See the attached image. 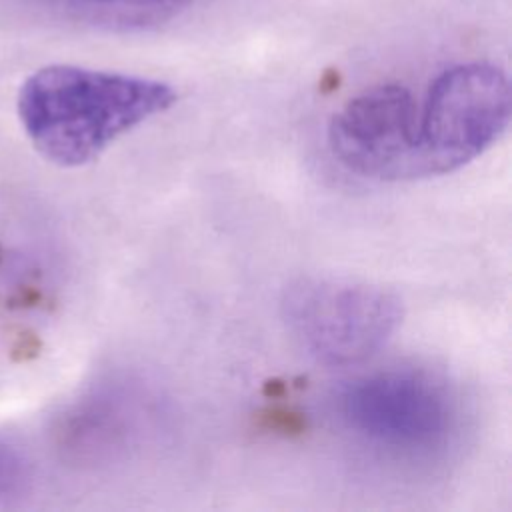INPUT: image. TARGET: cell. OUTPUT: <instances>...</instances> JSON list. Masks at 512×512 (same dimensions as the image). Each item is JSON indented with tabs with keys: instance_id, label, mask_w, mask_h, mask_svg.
<instances>
[{
	"instance_id": "obj_6",
	"label": "cell",
	"mask_w": 512,
	"mask_h": 512,
	"mask_svg": "<svg viewBox=\"0 0 512 512\" xmlns=\"http://www.w3.org/2000/svg\"><path fill=\"white\" fill-rule=\"evenodd\" d=\"M42 12L108 32H142L182 16L194 0H26Z\"/></svg>"
},
{
	"instance_id": "obj_7",
	"label": "cell",
	"mask_w": 512,
	"mask_h": 512,
	"mask_svg": "<svg viewBox=\"0 0 512 512\" xmlns=\"http://www.w3.org/2000/svg\"><path fill=\"white\" fill-rule=\"evenodd\" d=\"M26 482V464L22 456L0 440V498H10L22 492Z\"/></svg>"
},
{
	"instance_id": "obj_3",
	"label": "cell",
	"mask_w": 512,
	"mask_h": 512,
	"mask_svg": "<svg viewBox=\"0 0 512 512\" xmlns=\"http://www.w3.org/2000/svg\"><path fill=\"white\" fill-rule=\"evenodd\" d=\"M512 88L490 62H462L434 78L418 110L420 178L450 174L488 150L506 130Z\"/></svg>"
},
{
	"instance_id": "obj_2",
	"label": "cell",
	"mask_w": 512,
	"mask_h": 512,
	"mask_svg": "<svg viewBox=\"0 0 512 512\" xmlns=\"http://www.w3.org/2000/svg\"><path fill=\"white\" fill-rule=\"evenodd\" d=\"M282 314L308 354L330 366H350L386 346L402 322V302L376 284L312 276L286 288Z\"/></svg>"
},
{
	"instance_id": "obj_4",
	"label": "cell",
	"mask_w": 512,
	"mask_h": 512,
	"mask_svg": "<svg viewBox=\"0 0 512 512\" xmlns=\"http://www.w3.org/2000/svg\"><path fill=\"white\" fill-rule=\"evenodd\" d=\"M340 414L364 440L406 454L440 448L454 424L446 390L414 370H384L350 382Z\"/></svg>"
},
{
	"instance_id": "obj_5",
	"label": "cell",
	"mask_w": 512,
	"mask_h": 512,
	"mask_svg": "<svg viewBox=\"0 0 512 512\" xmlns=\"http://www.w3.org/2000/svg\"><path fill=\"white\" fill-rule=\"evenodd\" d=\"M328 144L350 172L372 180H414L418 106L406 86L388 82L352 96L330 120Z\"/></svg>"
},
{
	"instance_id": "obj_1",
	"label": "cell",
	"mask_w": 512,
	"mask_h": 512,
	"mask_svg": "<svg viewBox=\"0 0 512 512\" xmlns=\"http://www.w3.org/2000/svg\"><path fill=\"white\" fill-rule=\"evenodd\" d=\"M154 78L80 66H46L20 88L18 116L34 148L58 166H82L176 102Z\"/></svg>"
}]
</instances>
